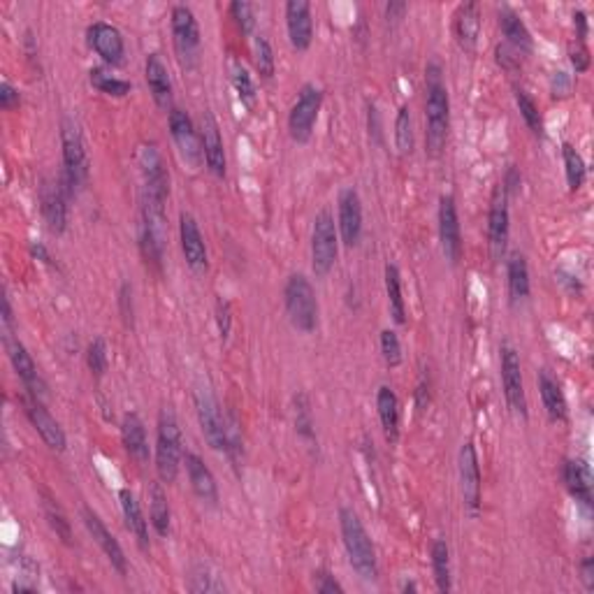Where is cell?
<instances>
[{
    "label": "cell",
    "mask_w": 594,
    "mask_h": 594,
    "mask_svg": "<svg viewBox=\"0 0 594 594\" xmlns=\"http://www.w3.org/2000/svg\"><path fill=\"white\" fill-rule=\"evenodd\" d=\"M425 144L430 156H442L451 126V101L443 82V70L439 63H427L425 68Z\"/></svg>",
    "instance_id": "1"
},
{
    "label": "cell",
    "mask_w": 594,
    "mask_h": 594,
    "mask_svg": "<svg viewBox=\"0 0 594 594\" xmlns=\"http://www.w3.org/2000/svg\"><path fill=\"white\" fill-rule=\"evenodd\" d=\"M339 527H342L344 548H346L348 562L355 569L362 581L371 582L378 578V565H377V550L371 543L370 534H367L365 525L360 520L358 513L348 506L339 509Z\"/></svg>",
    "instance_id": "2"
},
{
    "label": "cell",
    "mask_w": 594,
    "mask_h": 594,
    "mask_svg": "<svg viewBox=\"0 0 594 594\" xmlns=\"http://www.w3.org/2000/svg\"><path fill=\"white\" fill-rule=\"evenodd\" d=\"M61 147H63V175H61V186L68 191V195L82 189L84 183L89 182V153L86 144L79 133V126L72 118L65 117L61 121Z\"/></svg>",
    "instance_id": "3"
},
{
    "label": "cell",
    "mask_w": 594,
    "mask_h": 594,
    "mask_svg": "<svg viewBox=\"0 0 594 594\" xmlns=\"http://www.w3.org/2000/svg\"><path fill=\"white\" fill-rule=\"evenodd\" d=\"M183 442L179 430L177 416L170 406L160 409L159 432H156V469L163 483H175L179 474V465L183 460Z\"/></svg>",
    "instance_id": "4"
},
{
    "label": "cell",
    "mask_w": 594,
    "mask_h": 594,
    "mask_svg": "<svg viewBox=\"0 0 594 594\" xmlns=\"http://www.w3.org/2000/svg\"><path fill=\"white\" fill-rule=\"evenodd\" d=\"M195 411H198V420H200L207 443L218 453H230V436H232L235 427L228 425L224 409H221L216 395L212 393L209 386L195 388Z\"/></svg>",
    "instance_id": "5"
},
{
    "label": "cell",
    "mask_w": 594,
    "mask_h": 594,
    "mask_svg": "<svg viewBox=\"0 0 594 594\" xmlns=\"http://www.w3.org/2000/svg\"><path fill=\"white\" fill-rule=\"evenodd\" d=\"M283 297L290 323L302 332H313L318 325V300L312 281L305 274H293L286 281Z\"/></svg>",
    "instance_id": "6"
},
{
    "label": "cell",
    "mask_w": 594,
    "mask_h": 594,
    "mask_svg": "<svg viewBox=\"0 0 594 594\" xmlns=\"http://www.w3.org/2000/svg\"><path fill=\"white\" fill-rule=\"evenodd\" d=\"M172 24V42H175V52L179 56V63L191 70L198 65L200 59V26L195 19L193 10L186 5H175L170 14Z\"/></svg>",
    "instance_id": "7"
},
{
    "label": "cell",
    "mask_w": 594,
    "mask_h": 594,
    "mask_svg": "<svg viewBox=\"0 0 594 594\" xmlns=\"http://www.w3.org/2000/svg\"><path fill=\"white\" fill-rule=\"evenodd\" d=\"M339 256V232L330 212H321L313 221L312 232V267L316 277H325L335 267Z\"/></svg>",
    "instance_id": "8"
},
{
    "label": "cell",
    "mask_w": 594,
    "mask_h": 594,
    "mask_svg": "<svg viewBox=\"0 0 594 594\" xmlns=\"http://www.w3.org/2000/svg\"><path fill=\"white\" fill-rule=\"evenodd\" d=\"M323 107V91L318 89L316 84H305L297 94L293 110L289 114V130L297 144L309 142L313 133V126L318 121V112Z\"/></svg>",
    "instance_id": "9"
},
{
    "label": "cell",
    "mask_w": 594,
    "mask_h": 594,
    "mask_svg": "<svg viewBox=\"0 0 594 594\" xmlns=\"http://www.w3.org/2000/svg\"><path fill=\"white\" fill-rule=\"evenodd\" d=\"M167 124H170L172 140L177 144V151L179 156H182V160L189 165L191 170H198L202 160H205V153H202V140L200 135H198V130H195L193 118L183 112V110L172 107Z\"/></svg>",
    "instance_id": "10"
},
{
    "label": "cell",
    "mask_w": 594,
    "mask_h": 594,
    "mask_svg": "<svg viewBox=\"0 0 594 594\" xmlns=\"http://www.w3.org/2000/svg\"><path fill=\"white\" fill-rule=\"evenodd\" d=\"M458 471L462 504L469 513H478V506H481V467H478L476 448L471 442L462 443V448H460Z\"/></svg>",
    "instance_id": "11"
},
{
    "label": "cell",
    "mask_w": 594,
    "mask_h": 594,
    "mask_svg": "<svg viewBox=\"0 0 594 594\" xmlns=\"http://www.w3.org/2000/svg\"><path fill=\"white\" fill-rule=\"evenodd\" d=\"M501 386H504V395L513 413L527 416V397H525L523 386V365H520V355L516 348L509 344L501 346Z\"/></svg>",
    "instance_id": "12"
},
{
    "label": "cell",
    "mask_w": 594,
    "mask_h": 594,
    "mask_svg": "<svg viewBox=\"0 0 594 594\" xmlns=\"http://www.w3.org/2000/svg\"><path fill=\"white\" fill-rule=\"evenodd\" d=\"M21 404H24L26 416H28L30 425L36 427V432L40 435L42 442L47 443L52 451H59V453L61 451H65V446H68V439H65L63 427H61V425L56 423V418L47 411L45 402L37 400V397H33V395H28V397L21 400Z\"/></svg>",
    "instance_id": "13"
},
{
    "label": "cell",
    "mask_w": 594,
    "mask_h": 594,
    "mask_svg": "<svg viewBox=\"0 0 594 594\" xmlns=\"http://www.w3.org/2000/svg\"><path fill=\"white\" fill-rule=\"evenodd\" d=\"M439 240H442V251L448 263L458 265L462 256V235H460L458 207H455L453 195H443L439 200Z\"/></svg>",
    "instance_id": "14"
},
{
    "label": "cell",
    "mask_w": 594,
    "mask_h": 594,
    "mask_svg": "<svg viewBox=\"0 0 594 594\" xmlns=\"http://www.w3.org/2000/svg\"><path fill=\"white\" fill-rule=\"evenodd\" d=\"M5 348L7 355H10V362H12L14 371H17V377L21 378V383L26 386L28 395L37 397V400H45V390H47V386L42 381L37 365L33 362V358H30V354L26 351L24 344L19 342L17 337L5 335Z\"/></svg>",
    "instance_id": "15"
},
{
    "label": "cell",
    "mask_w": 594,
    "mask_h": 594,
    "mask_svg": "<svg viewBox=\"0 0 594 594\" xmlns=\"http://www.w3.org/2000/svg\"><path fill=\"white\" fill-rule=\"evenodd\" d=\"M82 518H84V525H86V530H89V534L94 536V541L101 546V550L105 553V557L110 559V565H112L114 569L121 574V576H126V571H128V562H126L124 548H121V543L117 541V536L107 530L105 523L101 520V516H98L94 509H89V506H84L82 509Z\"/></svg>",
    "instance_id": "16"
},
{
    "label": "cell",
    "mask_w": 594,
    "mask_h": 594,
    "mask_svg": "<svg viewBox=\"0 0 594 594\" xmlns=\"http://www.w3.org/2000/svg\"><path fill=\"white\" fill-rule=\"evenodd\" d=\"M488 240L492 258L500 260L506 251V241H509V195L501 183L494 189L492 200H490Z\"/></svg>",
    "instance_id": "17"
},
{
    "label": "cell",
    "mask_w": 594,
    "mask_h": 594,
    "mask_svg": "<svg viewBox=\"0 0 594 594\" xmlns=\"http://www.w3.org/2000/svg\"><path fill=\"white\" fill-rule=\"evenodd\" d=\"M86 37H89V45L98 56H101L105 63L118 65L124 61V36L121 30L112 24H105V21H95L86 30Z\"/></svg>",
    "instance_id": "18"
},
{
    "label": "cell",
    "mask_w": 594,
    "mask_h": 594,
    "mask_svg": "<svg viewBox=\"0 0 594 594\" xmlns=\"http://www.w3.org/2000/svg\"><path fill=\"white\" fill-rule=\"evenodd\" d=\"M337 230L346 247H358L362 237V202L355 189H344L339 193V224Z\"/></svg>",
    "instance_id": "19"
},
{
    "label": "cell",
    "mask_w": 594,
    "mask_h": 594,
    "mask_svg": "<svg viewBox=\"0 0 594 594\" xmlns=\"http://www.w3.org/2000/svg\"><path fill=\"white\" fill-rule=\"evenodd\" d=\"M286 28L293 49L306 52L313 40V19L312 5L306 0H289L286 3Z\"/></svg>",
    "instance_id": "20"
},
{
    "label": "cell",
    "mask_w": 594,
    "mask_h": 594,
    "mask_svg": "<svg viewBox=\"0 0 594 594\" xmlns=\"http://www.w3.org/2000/svg\"><path fill=\"white\" fill-rule=\"evenodd\" d=\"M40 209L52 232L56 235L65 232L68 228V191L61 186V182H42Z\"/></svg>",
    "instance_id": "21"
},
{
    "label": "cell",
    "mask_w": 594,
    "mask_h": 594,
    "mask_svg": "<svg viewBox=\"0 0 594 594\" xmlns=\"http://www.w3.org/2000/svg\"><path fill=\"white\" fill-rule=\"evenodd\" d=\"M200 140H202V153H205V163L209 167L214 177H225V149L224 137L218 130L216 118L207 110L200 118Z\"/></svg>",
    "instance_id": "22"
},
{
    "label": "cell",
    "mask_w": 594,
    "mask_h": 594,
    "mask_svg": "<svg viewBox=\"0 0 594 594\" xmlns=\"http://www.w3.org/2000/svg\"><path fill=\"white\" fill-rule=\"evenodd\" d=\"M179 240H182L183 258H186L191 270L195 272L207 270L205 237H202L198 221L186 212H182V216H179Z\"/></svg>",
    "instance_id": "23"
},
{
    "label": "cell",
    "mask_w": 594,
    "mask_h": 594,
    "mask_svg": "<svg viewBox=\"0 0 594 594\" xmlns=\"http://www.w3.org/2000/svg\"><path fill=\"white\" fill-rule=\"evenodd\" d=\"M183 465H186V474H189L191 488L207 504H216L218 501V485L214 478L212 469L205 465V460L195 453H183Z\"/></svg>",
    "instance_id": "24"
},
{
    "label": "cell",
    "mask_w": 594,
    "mask_h": 594,
    "mask_svg": "<svg viewBox=\"0 0 594 594\" xmlns=\"http://www.w3.org/2000/svg\"><path fill=\"white\" fill-rule=\"evenodd\" d=\"M144 72H147V84L153 102L160 110H172V79L170 72H167V65L163 63L159 53H149L147 63H144Z\"/></svg>",
    "instance_id": "25"
},
{
    "label": "cell",
    "mask_w": 594,
    "mask_h": 594,
    "mask_svg": "<svg viewBox=\"0 0 594 594\" xmlns=\"http://www.w3.org/2000/svg\"><path fill=\"white\" fill-rule=\"evenodd\" d=\"M121 439H124V448L128 451V455L135 460L137 465H147L149 458H151V451H149V436L147 427L142 423V418L137 413H126L124 423H121Z\"/></svg>",
    "instance_id": "26"
},
{
    "label": "cell",
    "mask_w": 594,
    "mask_h": 594,
    "mask_svg": "<svg viewBox=\"0 0 594 594\" xmlns=\"http://www.w3.org/2000/svg\"><path fill=\"white\" fill-rule=\"evenodd\" d=\"M481 7L478 3H465L460 5L458 14H455V37H458L460 47L467 52L476 49V42L481 37Z\"/></svg>",
    "instance_id": "27"
},
{
    "label": "cell",
    "mask_w": 594,
    "mask_h": 594,
    "mask_svg": "<svg viewBox=\"0 0 594 594\" xmlns=\"http://www.w3.org/2000/svg\"><path fill=\"white\" fill-rule=\"evenodd\" d=\"M562 474H565L569 492L585 506L592 504V471L590 467L582 460H566Z\"/></svg>",
    "instance_id": "28"
},
{
    "label": "cell",
    "mask_w": 594,
    "mask_h": 594,
    "mask_svg": "<svg viewBox=\"0 0 594 594\" xmlns=\"http://www.w3.org/2000/svg\"><path fill=\"white\" fill-rule=\"evenodd\" d=\"M377 409L386 439H388V442H397V436H400V400H397V395L393 393V388H388V386L378 388Z\"/></svg>",
    "instance_id": "29"
},
{
    "label": "cell",
    "mask_w": 594,
    "mask_h": 594,
    "mask_svg": "<svg viewBox=\"0 0 594 594\" xmlns=\"http://www.w3.org/2000/svg\"><path fill=\"white\" fill-rule=\"evenodd\" d=\"M118 501H121V511H124L126 527L130 530V534L135 536L140 548L147 550L149 548V525L144 520V513H142L140 504H137L135 494L130 492L128 488H124L118 492Z\"/></svg>",
    "instance_id": "30"
},
{
    "label": "cell",
    "mask_w": 594,
    "mask_h": 594,
    "mask_svg": "<svg viewBox=\"0 0 594 594\" xmlns=\"http://www.w3.org/2000/svg\"><path fill=\"white\" fill-rule=\"evenodd\" d=\"M539 393H541L543 406H546L548 416L553 420H565L566 418V397L562 393V386H559L557 378L550 374L548 370L539 371Z\"/></svg>",
    "instance_id": "31"
},
{
    "label": "cell",
    "mask_w": 594,
    "mask_h": 594,
    "mask_svg": "<svg viewBox=\"0 0 594 594\" xmlns=\"http://www.w3.org/2000/svg\"><path fill=\"white\" fill-rule=\"evenodd\" d=\"M506 277H509V295L513 302L525 300L530 295V267L523 253H513L506 265Z\"/></svg>",
    "instance_id": "32"
},
{
    "label": "cell",
    "mask_w": 594,
    "mask_h": 594,
    "mask_svg": "<svg viewBox=\"0 0 594 594\" xmlns=\"http://www.w3.org/2000/svg\"><path fill=\"white\" fill-rule=\"evenodd\" d=\"M500 26H501V33H504V37L509 40V45H513V47L518 49V52H530L532 36L518 14L513 12V10H509V7L500 10Z\"/></svg>",
    "instance_id": "33"
},
{
    "label": "cell",
    "mask_w": 594,
    "mask_h": 594,
    "mask_svg": "<svg viewBox=\"0 0 594 594\" xmlns=\"http://www.w3.org/2000/svg\"><path fill=\"white\" fill-rule=\"evenodd\" d=\"M149 518H151L156 534H170V506H167V494L160 483H151V488H149Z\"/></svg>",
    "instance_id": "34"
},
{
    "label": "cell",
    "mask_w": 594,
    "mask_h": 594,
    "mask_svg": "<svg viewBox=\"0 0 594 594\" xmlns=\"http://www.w3.org/2000/svg\"><path fill=\"white\" fill-rule=\"evenodd\" d=\"M386 293H388V306L390 316L397 325L406 323V305L402 297V277L397 265H386Z\"/></svg>",
    "instance_id": "35"
},
{
    "label": "cell",
    "mask_w": 594,
    "mask_h": 594,
    "mask_svg": "<svg viewBox=\"0 0 594 594\" xmlns=\"http://www.w3.org/2000/svg\"><path fill=\"white\" fill-rule=\"evenodd\" d=\"M432 571L439 592H451V557H448V543L443 539H436L432 543Z\"/></svg>",
    "instance_id": "36"
},
{
    "label": "cell",
    "mask_w": 594,
    "mask_h": 594,
    "mask_svg": "<svg viewBox=\"0 0 594 594\" xmlns=\"http://www.w3.org/2000/svg\"><path fill=\"white\" fill-rule=\"evenodd\" d=\"M89 82L95 91H101V94L105 95H112V98H126V95L130 94V89H133L130 82L110 75V72L102 70V68H94V70L89 72Z\"/></svg>",
    "instance_id": "37"
},
{
    "label": "cell",
    "mask_w": 594,
    "mask_h": 594,
    "mask_svg": "<svg viewBox=\"0 0 594 594\" xmlns=\"http://www.w3.org/2000/svg\"><path fill=\"white\" fill-rule=\"evenodd\" d=\"M42 506H45V516H47V523L53 530V534L59 536L65 546H72V543H75L72 541V525L70 520H68V516H65L63 509H61L52 497H45Z\"/></svg>",
    "instance_id": "38"
},
{
    "label": "cell",
    "mask_w": 594,
    "mask_h": 594,
    "mask_svg": "<svg viewBox=\"0 0 594 594\" xmlns=\"http://www.w3.org/2000/svg\"><path fill=\"white\" fill-rule=\"evenodd\" d=\"M230 75H232V86L237 91V98L241 101V105H247L251 110L256 105V86H253V79L248 75V70L240 61H232L230 63Z\"/></svg>",
    "instance_id": "39"
},
{
    "label": "cell",
    "mask_w": 594,
    "mask_h": 594,
    "mask_svg": "<svg viewBox=\"0 0 594 594\" xmlns=\"http://www.w3.org/2000/svg\"><path fill=\"white\" fill-rule=\"evenodd\" d=\"M395 147H397L402 156L413 151V124L409 105H402L397 118H395Z\"/></svg>",
    "instance_id": "40"
},
{
    "label": "cell",
    "mask_w": 594,
    "mask_h": 594,
    "mask_svg": "<svg viewBox=\"0 0 594 594\" xmlns=\"http://www.w3.org/2000/svg\"><path fill=\"white\" fill-rule=\"evenodd\" d=\"M562 156H565V170H566V183H569L571 191H578L585 183V160H582L581 153L576 149L571 147V144H565L562 147Z\"/></svg>",
    "instance_id": "41"
},
{
    "label": "cell",
    "mask_w": 594,
    "mask_h": 594,
    "mask_svg": "<svg viewBox=\"0 0 594 594\" xmlns=\"http://www.w3.org/2000/svg\"><path fill=\"white\" fill-rule=\"evenodd\" d=\"M253 61H256V70L260 72V77L272 79L274 77V49H272L267 36H256L253 40Z\"/></svg>",
    "instance_id": "42"
},
{
    "label": "cell",
    "mask_w": 594,
    "mask_h": 594,
    "mask_svg": "<svg viewBox=\"0 0 594 594\" xmlns=\"http://www.w3.org/2000/svg\"><path fill=\"white\" fill-rule=\"evenodd\" d=\"M516 105H518L520 117L525 118V124L530 126L532 133L541 135V133H543V118H541V112H539V105L534 102V98H532L527 91L518 89V91H516Z\"/></svg>",
    "instance_id": "43"
},
{
    "label": "cell",
    "mask_w": 594,
    "mask_h": 594,
    "mask_svg": "<svg viewBox=\"0 0 594 594\" xmlns=\"http://www.w3.org/2000/svg\"><path fill=\"white\" fill-rule=\"evenodd\" d=\"M86 365H89L91 374L98 378L107 371L110 358H107V344L102 337H95L94 342L89 344V348H86Z\"/></svg>",
    "instance_id": "44"
},
{
    "label": "cell",
    "mask_w": 594,
    "mask_h": 594,
    "mask_svg": "<svg viewBox=\"0 0 594 594\" xmlns=\"http://www.w3.org/2000/svg\"><path fill=\"white\" fill-rule=\"evenodd\" d=\"M295 427H297V435L305 436V439H313V418H312V406L306 395H297L295 397Z\"/></svg>",
    "instance_id": "45"
},
{
    "label": "cell",
    "mask_w": 594,
    "mask_h": 594,
    "mask_svg": "<svg viewBox=\"0 0 594 594\" xmlns=\"http://www.w3.org/2000/svg\"><path fill=\"white\" fill-rule=\"evenodd\" d=\"M191 592H224L225 585L218 576H212L207 566H195L189 582Z\"/></svg>",
    "instance_id": "46"
},
{
    "label": "cell",
    "mask_w": 594,
    "mask_h": 594,
    "mask_svg": "<svg viewBox=\"0 0 594 594\" xmlns=\"http://www.w3.org/2000/svg\"><path fill=\"white\" fill-rule=\"evenodd\" d=\"M381 354L388 367H397L402 362V344L395 330H383L381 332Z\"/></svg>",
    "instance_id": "47"
},
{
    "label": "cell",
    "mask_w": 594,
    "mask_h": 594,
    "mask_svg": "<svg viewBox=\"0 0 594 594\" xmlns=\"http://www.w3.org/2000/svg\"><path fill=\"white\" fill-rule=\"evenodd\" d=\"M230 14L237 21L240 30L244 36H248L256 26V14H253V5L251 3H244V0H235L232 5H230Z\"/></svg>",
    "instance_id": "48"
},
{
    "label": "cell",
    "mask_w": 594,
    "mask_h": 594,
    "mask_svg": "<svg viewBox=\"0 0 594 594\" xmlns=\"http://www.w3.org/2000/svg\"><path fill=\"white\" fill-rule=\"evenodd\" d=\"M316 592L321 594H344V585L330 576L328 571H318L316 574Z\"/></svg>",
    "instance_id": "49"
},
{
    "label": "cell",
    "mask_w": 594,
    "mask_h": 594,
    "mask_svg": "<svg viewBox=\"0 0 594 594\" xmlns=\"http://www.w3.org/2000/svg\"><path fill=\"white\" fill-rule=\"evenodd\" d=\"M19 102H21L19 89H14L10 82L0 84V107H3L5 112H10V110H14V107L19 105Z\"/></svg>",
    "instance_id": "50"
},
{
    "label": "cell",
    "mask_w": 594,
    "mask_h": 594,
    "mask_svg": "<svg viewBox=\"0 0 594 594\" xmlns=\"http://www.w3.org/2000/svg\"><path fill=\"white\" fill-rule=\"evenodd\" d=\"M216 316H218V330H221V337L230 335V323H232V318H230V305L224 300H218L216 305Z\"/></svg>",
    "instance_id": "51"
},
{
    "label": "cell",
    "mask_w": 594,
    "mask_h": 594,
    "mask_svg": "<svg viewBox=\"0 0 594 594\" xmlns=\"http://www.w3.org/2000/svg\"><path fill=\"white\" fill-rule=\"evenodd\" d=\"M118 302L124 306V318L133 323V289H130V283H124V286H121Z\"/></svg>",
    "instance_id": "52"
},
{
    "label": "cell",
    "mask_w": 594,
    "mask_h": 594,
    "mask_svg": "<svg viewBox=\"0 0 594 594\" xmlns=\"http://www.w3.org/2000/svg\"><path fill=\"white\" fill-rule=\"evenodd\" d=\"M571 63H574V68H576V72H585L590 68V53L588 49L578 47V49H571Z\"/></svg>",
    "instance_id": "53"
},
{
    "label": "cell",
    "mask_w": 594,
    "mask_h": 594,
    "mask_svg": "<svg viewBox=\"0 0 594 594\" xmlns=\"http://www.w3.org/2000/svg\"><path fill=\"white\" fill-rule=\"evenodd\" d=\"M581 574H582V582H585V588L594 590V559L592 557L582 559Z\"/></svg>",
    "instance_id": "54"
},
{
    "label": "cell",
    "mask_w": 594,
    "mask_h": 594,
    "mask_svg": "<svg viewBox=\"0 0 594 594\" xmlns=\"http://www.w3.org/2000/svg\"><path fill=\"white\" fill-rule=\"evenodd\" d=\"M553 91L555 95H566V91H569V77H566V72H555V79H553Z\"/></svg>",
    "instance_id": "55"
},
{
    "label": "cell",
    "mask_w": 594,
    "mask_h": 594,
    "mask_svg": "<svg viewBox=\"0 0 594 594\" xmlns=\"http://www.w3.org/2000/svg\"><path fill=\"white\" fill-rule=\"evenodd\" d=\"M574 21L578 24V37L585 40V36H588V17H585V12H582V10L574 12Z\"/></svg>",
    "instance_id": "56"
},
{
    "label": "cell",
    "mask_w": 594,
    "mask_h": 594,
    "mask_svg": "<svg viewBox=\"0 0 594 594\" xmlns=\"http://www.w3.org/2000/svg\"><path fill=\"white\" fill-rule=\"evenodd\" d=\"M30 253H33L37 260H42V263H52V256H49V251L42 247L40 241H37V244H30Z\"/></svg>",
    "instance_id": "57"
},
{
    "label": "cell",
    "mask_w": 594,
    "mask_h": 594,
    "mask_svg": "<svg viewBox=\"0 0 594 594\" xmlns=\"http://www.w3.org/2000/svg\"><path fill=\"white\" fill-rule=\"evenodd\" d=\"M404 12H406V3H388V7H386L388 19H400Z\"/></svg>",
    "instance_id": "58"
},
{
    "label": "cell",
    "mask_w": 594,
    "mask_h": 594,
    "mask_svg": "<svg viewBox=\"0 0 594 594\" xmlns=\"http://www.w3.org/2000/svg\"><path fill=\"white\" fill-rule=\"evenodd\" d=\"M402 590H404V592H409V590H411V592H416V585H413V582H406Z\"/></svg>",
    "instance_id": "59"
}]
</instances>
